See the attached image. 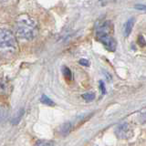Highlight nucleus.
<instances>
[{
  "label": "nucleus",
  "mask_w": 146,
  "mask_h": 146,
  "mask_svg": "<svg viewBox=\"0 0 146 146\" xmlns=\"http://www.w3.org/2000/svg\"><path fill=\"white\" fill-rule=\"evenodd\" d=\"M17 42L13 32L7 29H0V53L5 56H10L17 52Z\"/></svg>",
  "instance_id": "obj_1"
},
{
  "label": "nucleus",
  "mask_w": 146,
  "mask_h": 146,
  "mask_svg": "<svg viewBox=\"0 0 146 146\" xmlns=\"http://www.w3.org/2000/svg\"><path fill=\"white\" fill-rule=\"evenodd\" d=\"M17 34L22 39L31 40L36 35V26L35 22L29 17H24L17 21Z\"/></svg>",
  "instance_id": "obj_2"
},
{
  "label": "nucleus",
  "mask_w": 146,
  "mask_h": 146,
  "mask_svg": "<svg viewBox=\"0 0 146 146\" xmlns=\"http://www.w3.org/2000/svg\"><path fill=\"white\" fill-rule=\"evenodd\" d=\"M108 22H105L102 26H100L97 29V38L99 41H100L105 48H106L109 51H115L116 47H117V43L116 40L114 39L112 36L109 34V29H108Z\"/></svg>",
  "instance_id": "obj_3"
},
{
  "label": "nucleus",
  "mask_w": 146,
  "mask_h": 146,
  "mask_svg": "<svg viewBox=\"0 0 146 146\" xmlns=\"http://www.w3.org/2000/svg\"><path fill=\"white\" fill-rule=\"evenodd\" d=\"M115 134L118 138L126 140L130 139L133 134V131L131 128L130 124H128L127 122H123L121 124L118 125L115 129Z\"/></svg>",
  "instance_id": "obj_4"
},
{
  "label": "nucleus",
  "mask_w": 146,
  "mask_h": 146,
  "mask_svg": "<svg viewBox=\"0 0 146 146\" xmlns=\"http://www.w3.org/2000/svg\"><path fill=\"white\" fill-rule=\"evenodd\" d=\"M71 129H72L71 123L70 122H65L58 127V134L61 135V136H67V135L70 134V132L71 131Z\"/></svg>",
  "instance_id": "obj_5"
},
{
  "label": "nucleus",
  "mask_w": 146,
  "mask_h": 146,
  "mask_svg": "<svg viewBox=\"0 0 146 146\" xmlns=\"http://www.w3.org/2000/svg\"><path fill=\"white\" fill-rule=\"evenodd\" d=\"M133 25H134V18H130V19L127 20V22L124 24V36H128L131 34Z\"/></svg>",
  "instance_id": "obj_6"
},
{
  "label": "nucleus",
  "mask_w": 146,
  "mask_h": 146,
  "mask_svg": "<svg viewBox=\"0 0 146 146\" xmlns=\"http://www.w3.org/2000/svg\"><path fill=\"white\" fill-rule=\"evenodd\" d=\"M10 86H9L8 82L5 80H0V93L1 94H7Z\"/></svg>",
  "instance_id": "obj_7"
},
{
  "label": "nucleus",
  "mask_w": 146,
  "mask_h": 146,
  "mask_svg": "<svg viewBox=\"0 0 146 146\" xmlns=\"http://www.w3.org/2000/svg\"><path fill=\"white\" fill-rule=\"evenodd\" d=\"M23 114H24V110L23 109H21V110H19L16 114H15V116L13 117V119H12V124H14V125H16V124H17L18 122L20 121V120H21V118H22V116H23Z\"/></svg>",
  "instance_id": "obj_8"
},
{
  "label": "nucleus",
  "mask_w": 146,
  "mask_h": 146,
  "mask_svg": "<svg viewBox=\"0 0 146 146\" xmlns=\"http://www.w3.org/2000/svg\"><path fill=\"white\" fill-rule=\"evenodd\" d=\"M55 143L53 141L48 140H38L36 141L35 146H54Z\"/></svg>",
  "instance_id": "obj_9"
},
{
  "label": "nucleus",
  "mask_w": 146,
  "mask_h": 146,
  "mask_svg": "<svg viewBox=\"0 0 146 146\" xmlns=\"http://www.w3.org/2000/svg\"><path fill=\"white\" fill-rule=\"evenodd\" d=\"M8 116V111L5 106H0V122L6 121Z\"/></svg>",
  "instance_id": "obj_10"
},
{
  "label": "nucleus",
  "mask_w": 146,
  "mask_h": 146,
  "mask_svg": "<svg viewBox=\"0 0 146 146\" xmlns=\"http://www.w3.org/2000/svg\"><path fill=\"white\" fill-rule=\"evenodd\" d=\"M62 71H63L64 77H65L67 80H72V72H71V70L68 67L64 66L62 68Z\"/></svg>",
  "instance_id": "obj_11"
},
{
  "label": "nucleus",
  "mask_w": 146,
  "mask_h": 146,
  "mask_svg": "<svg viewBox=\"0 0 146 146\" xmlns=\"http://www.w3.org/2000/svg\"><path fill=\"white\" fill-rule=\"evenodd\" d=\"M41 102L46 104V105H49V106H53L54 105V102L52 100H50L48 97H47L46 95H43L42 97H41Z\"/></svg>",
  "instance_id": "obj_12"
},
{
  "label": "nucleus",
  "mask_w": 146,
  "mask_h": 146,
  "mask_svg": "<svg viewBox=\"0 0 146 146\" xmlns=\"http://www.w3.org/2000/svg\"><path fill=\"white\" fill-rule=\"evenodd\" d=\"M82 98H83L87 102H90V100H93L95 98V94L92 92H88V93H85L82 95Z\"/></svg>",
  "instance_id": "obj_13"
},
{
  "label": "nucleus",
  "mask_w": 146,
  "mask_h": 146,
  "mask_svg": "<svg viewBox=\"0 0 146 146\" xmlns=\"http://www.w3.org/2000/svg\"><path fill=\"white\" fill-rule=\"evenodd\" d=\"M134 8L137 9V10L139 11H143V12H146V5H135L134 6Z\"/></svg>",
  "instance_id": "obj_14"
},
{
  "label": "nucleus",
  "mask_w": 146,
  "mask_h": 146,
  "mask_svg": "<svg viewBox=\"0 0 146 146\" xmlns=\"http://www.w3.org/2000/svg\"><path fill=\"white\" fill-rule=\"evenodd\" d=\"M80 63L81 64V65H83V66H89L90 65V62L87 60V59H84V58H82L80 60Z\"/></svg>",
  "instance_id": "obj_15"
},
{
  "label": "nucleus",
  "mask_w": 146,
  "mask_h": 146,
  "mask_svg": "<svg viewBox=\"0 0 146 146\" xmlns=\"http://www.w3.org/2000/svg\"><path fill=\"white\" fill-rule=\"evenodd\" d=\"M100 90H102V94H104L105 93V86H104L103 81H100Z\"/></svg>",
  "instance_id": "obj_16"
}]
</instances>
